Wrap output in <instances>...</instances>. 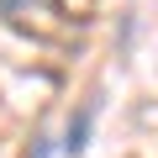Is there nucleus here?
<instances>
[{"label":"nucleus","instance_id":"obj_2","mask_svg":"<svg viewBox=\"0 0 158 158\" xmlns=\"http://www.w3.org/2000/svg\"><path fill=\"white\" fill-rule=\"evenodd\" d=\"M27 6H37V0H0V16H6V21H16Z\"/></svg>","mask_w":158,"mask_h":158},{"label":"nucleus","instance_id":"obj_1","mask_svg":"<svg viewBox=\"0 0 158 158\" xmlns=\"http://www.w3.org/2000/svg\"><path fill=\"white\" fill-rule=\"evenodd\" d=\"M90 127H95V106H85V111L69 121V132H63V153L69 158H79V153L90 148Z\"/></svg>","mask_w":158,"mask_h":158}]
</instances>
